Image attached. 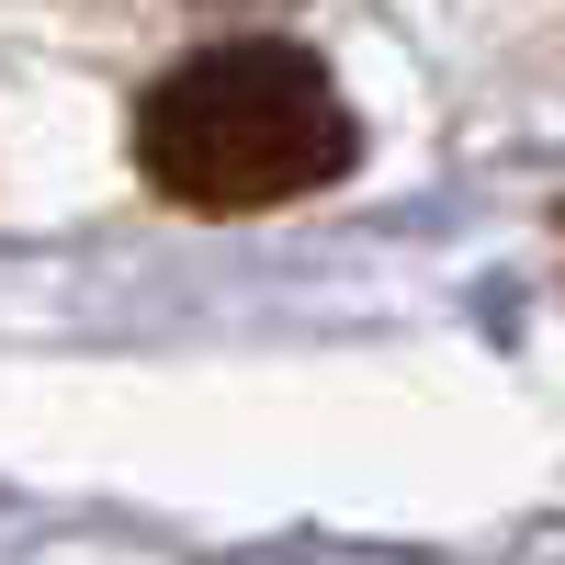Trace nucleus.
I'll return each mask as SVG.
<instances>
[{"mask_svg":"<svg viewBox=\"0 0 565 565\" xmlns=\"http://www.w3.org/2000/svg\"><path fill=\"white\" fill-rule=\"evenodd\" d=\"M351 159H362V125L340 103V79L282 34L204 45L170 79H148V103H136V170H148V193L193 204V215L306 204Z\"/></svg>","mask_w":565,"mask_h":565,"instance_id":"1","label":"nucleus"}]
</instances>
